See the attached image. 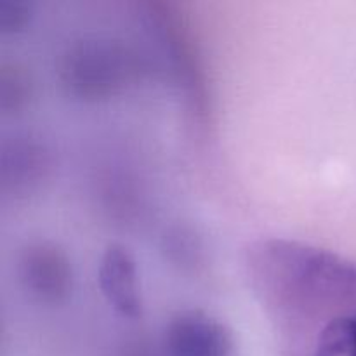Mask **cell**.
I'll return each instance as SVG.
<instances>
[{"mask_svg":"<svg viewBox=\"0 0 356 356\" xmlns=\"http://www.w3.org/2000/svg\"><path fill=\"white\" fill-rule=\"evenodd\" d=\"M19 282L24 291L40 302L54 305L65 301L72 287V271L68 259L49 242L33 243L19 259Z\"/></svg>","mask_w":356,"mask_h":356,"instance_id":"cell-1","label":"cell"},{"mask_svg":"<svg viewBox=\"0 0 356 356\" xmlns=\"http://www.w3.org/2000/svg\"><path fill=\"white\" fill-rule=\"evenodd\" d=\"M63 73L73 94L97 97L117 86L122 76V59L108 45L86 42L66 58Z\"/></svg>","mask_w":356,"mask_h":356,"instance_id":"cell-2","label":"cell"},{"mask_svg":"<svg viewBox=\"0 0 356 356\" xmlns=\"http://www.w3.org/2000/svg\"><path fill=\"white\" fill-rule=\"evenodd\" d=\"M169 356H233V337L218 320L202 312H184L167 325Z\"/></svg>","mask_w":356,"mask_h":356,"instance_id":"cell-3","label":"cell"},{"mask_svg":"<svg viewBox=\"0 0 356 356\" xmlns=\"http://www.w3.org/2000/svg\"><path fill=\"white\" fill-rule=\"evenodd\" d=\"M99 287L118 315L127 318L141 315L136 263L124 247L111 245L104 252L99 266Z\"/></svg>","mask_w":356,"mask_h":356,"instance_id":"cell-4","label":"cell"},{"mask_svg":"<svg viewBox=\"0 0 356 356\" xmlns=\"http://www.w3.org/2000/svg\"><path fill=\"white\" fill-rule=\"evenodd\" d=\"M315 356H356V312L336 316L323 327Z\"/></svg>","mask_w":356,"mask_h":356,"instance_id":"cell-5","label":"cell"},{"mask_svg":"<svg viewBox=\"0 0 356 356\" xmlns=\"http://www.w3.org/2000/svg\"><path fill=\"white\" fill-rule=\"evenodd\" d=\"M40 170V152L31 143H19L14 146L13 153L3 155V179L6 183L19 184L33 179Z\"/></svg>","mask_w":356,"mask_h":356,"instance_id":"cell-6","label":"cell"},{"mask_svg":"<svg viewBox=\"0 0 356 356\" xmlns=\"http://www.w3.org/2000/svg\"><path fill=\"white\" fill-rule=\"evenodd\" d=\"M30 19V3L0 0V31L2 33H17V31L24 30Z\"/></svg>","mask_w":356,"mask_h":356,"instance_id":"cell-7","label":"cell"}]
</instances>
